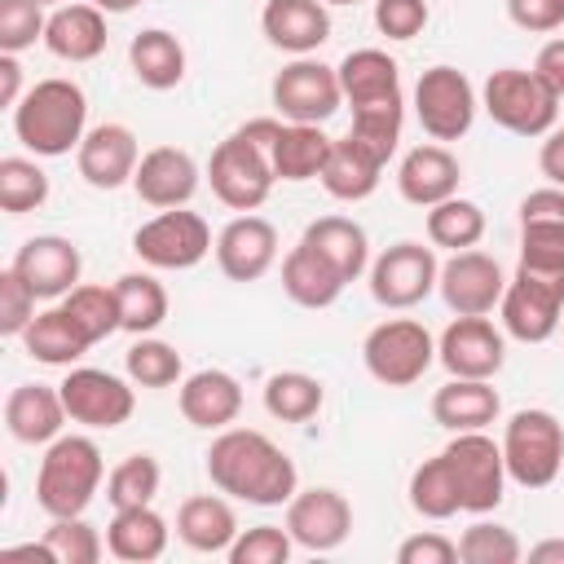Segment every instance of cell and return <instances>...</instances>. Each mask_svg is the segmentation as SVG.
<instances>
[{
  "label": "cell",
  "instance_id": "6da1fadb",
  "mask_svg": "<svg viewBox=\"0 0 564 564\" xmlns=\"http://www.w3.org/2000/svg\"><path fill=\"white\" fill-rule=\"evenodd\" d=\"M203 458L207 480L251 507H286L300 489L295 458L256 427H220Z\"/></svg>",
  "mask_w": 564,
  "mask_h": 564
},
{
  "label": "cell",
  "instance_id": "7a4b0ae2",
  "mask_svg": "<svg viewBox=\"0 0 564 564\" xmlns=\"http://www.w3.org/2000/svg\"><path fill=\"white\" fill-rule=\"evenodd\" d=\"M88 132V97L75 79L48 75L26 88V97L13 106V137L35 159H62L79 150Z\"/></svg>",
  "mask_w": 564,
  "mask_h": 564
},
{
  "label": "cell",
  "instance_id": "3957f363",
  "mask_svg": "<svg viewBox=\"0 0 564 564\" xmlns=\"http://www.w3.org/2000/svg\"><path fill=\"white\" fill-rule=\"evenodd\" d=\"M106 480V463H101V449L93 436H57L44 445V458H40V471H35V502L40 511L53 520V516H84L88 502L97 498Z\"/></svg>",
  "mask_w": 564,
  "mask_h": 564
},
{
  "label": "cell",
  "instance_id": "277c9868",
  "mask_svg": "<svg viewBox=\"0 0 564 564\" xmlns=\"http://www.w3.org/2000/svg\"><path fill=\"white\" fill-rule=\"evenodd\" d=\"M502 463H507V480L524 485V489H546L555 485L560 467H564V423L551 410H516L502 427Z\"/></svg>",
  "mask_w": 564,
  "mask_h": 564
},
{
  "label": "cell",
  "instance_id": "5b68a950",
  "mask_svg": "<svg viewBox=\"0 0 564 564\" xmlns=\"http://www.w3.org/2000/svg\"><path fill=\"white\" fill-rule=\"evenodd\" d=\"M485 115L516 137H546L560 115V97L524 66H502L480 88Z\"/></svg>",
  "mask_w": 564,
  "mask_h": 564
},
{
  "label": "cell",
  "instance_id": "8992f818",
  "mask_svg": "<svg viewBox=\"0 0 564 564\" xmlns=\"http://www.w3.org/2000/svg\"><path fill=\"white\" fill-rule=\"evenodd\" d=\"M361 361H366V370H370L375 383H383V388H410V383H419L432 370L436 339L414 317H388V322L370 326V335L361 339Z\"/></svg>",
  "mask_w": 564,
  "mask_h": 564
},
{
  "label": "cell",
  "instance_id": "52a82bcc",
  "mask_svg": "<svg viewBox=\"0 0 564 564\" xmlns=\"http://www.w3.org/2000/svg\"><path fill=\"white\" fill-rule=\"evenodd\" d=\"M207 181H212V194L229 207V212H256L269 203L273 194V163H269V150L256 145L251 137H242L238 128L212 150L207 159Z\"/></svg>",
  "mask_w": 564,
  "mask_h": 564
},
{
  "label": "cell",
  "instance_id": "ba28073f",
  "mask_svg": "<svg viewBox=\"0 0 564 564\" xmlns=\"http://www.w3.org/2000/svg\"><path fill=\"white\" fill-rule=\"evenodd\" d=\"M480 110V97L471 88V79L458 66H427L414 84V119L432 141H458L471 132Z\"/></svg>",
  "mask_w": 564,
  "mask_h": 564
},
{
  "label": "cell",
  "instance_id": "9c48e42d",
  "mask_svg": "<svg viewBox=\"0 0 564 564\" xmlns=\"http://www.w3.org/2000/svg\"><path fill=\"white\" fill-rule=\"evenodd\" d=\"M436 282H441L436 247H423L414 238H401L370 260V295H375V304H383L392 313L423 304L436 291Z\"/></svg>",
  "mask_w": 564,
  "mask_h": 564
},
{
  "label": "cell",
  "instance_id": "30bf717a",
  "mask_svg": "<svg viewBox=\"0 0 564 564\" xmlns=\"http://www.w3.org/2000/svg\"><path fill=\"white\" fill-rule=\"evenodd\" d=\"M273 110L286 123H326L339 106H344V88H339V70L317 62V57H295L286 62L273 84H269Z\"/></svg>",
  "mask_w": 564,
  "mask_h": 564
},
{
  "label": "cell",
  "instance_id": "8fae6325",
  "mask_svg": "<svg viewBox=\"0 0 564 564\" xmlns=\"http://www.w3.org/2000/svg\"><path fill=\"white\" fill-rule=\"evenodd\" d=\"M132 251L141 256V264L150 269H194L207 251H216L212 242V225L189 212V207H167L159 216H150L137 234H132Z\"/></svg>",
  "mask_w": 564,
  "mask_h": 564
},
{
  "label": "cell",
  "instance_id": "7c38bea8",
  "mask_svg": "<svg viewBox=\"0 0 564 564\" xmlns=\"http://www.w3.org/2000/svg\"><path fill=\"white\" fill-rule=\"evenodd\" d=\"M57 392H62L70 423L93 427V432H110V427L128 423L137 410L132 379H119L97 366H66V379L57 383Z\"/></svg>",
  "mask_w": 564,
  "mask_h": 564
},
{
  "label": "cell",
  "instance_id": "4fadbf2b",
  "mask_svg": "<svg viewBox=\"0 0 564 564\" xmlns=\"http://www.w3.org/2000/svg\"><path fill=\"white\" fill-rule=\"evenodd\" d=\"M441 454H445V463L454 471L463 511L485 516V511H494L502 502L507 463H502V445L489 432H454V441Z\"/></svg>",
  "mask_w": 564,
  "mask_h": 564
},
{
  "label": "cell",
  "instance_id": "5bb4252c",
  "mask_svg": "<svg viewBox=\"0 0 564 564\" xmlns=\"http://www.w3.org/2000/svg\"><path fill=\"white\" fill-rule=\"evenodd\" d=\"M502 330L520 344H546L560 322H564V282L560 278H542L529 269H516V278L502 291L498 304Z\"/></svg>",
  "mask_w": 564,
  "mask_h": 564
},
{
  "label": "cell",
  "instance_id": "9a60e30c",
  "mask_svg": "<svg viewBox=\"0 0 564 564\" xmlns=\"http://www.w3.org/2000/svg\"><path fill=\"white\" fill-rule=\"evenodd\" d=\"M436 291H441V300L449 304L454 317H489L502 304L507 278H502V264L489 251L467 247V251H454L441 264Z\"/></svg>",
  "mask_w": 564,
  "mask_h": 564
},
{
  "label": "cell",
  "instance_id": "2e32d148",
  "mask_svg": "<svg viewBox=\"0 0 564 564\" xmlns=\"http://www.w3.org/2000/svg\"><path fill=\"white\" fill-rule=\"evenodd\" d=\"M436 361L449 379H494L507 366V335L489 317H454L436 339Z\"/></svg>",
  "mask_w": 564,
  "mask_h": 564
},
{
  "label": "cell",
  "instance_id": "e0dca14e",
  "mask_svg": "<svg viewBox=\"0 0 564 564\" xmlns=\"http://www.w3.org/2000/svg\"><path fill=\"white\" fill-rule=\"evenodd\" d=\"M286 533L295 538V546L322 555L348 542L352 533V507L339 489L330 485H313V489H295V498L286 502Z\"/></svg>",
  "mask_w": 564,
  "mask_h": 564
},
{
  "label": "cell",
  "instance_id": "ac0fdd59",
  "mask_svg": "<svg viewBox=\"0 0 564 564\" xmlns=\"http://www.w3.org/2000/svg\"><path fill=\"white\" fill-rule=\"evenodd\" d=\"M13 273L40 295V300H62L66 291L79 286V273H84V256L70 238L62 234H35L18 247L13 256Z\"/></svg>",
  "mask_w": 564,
  "mask_h": 564
},
{
  "label": "cell",
  "instance_id": "d6986e66",
  "mask_svg": "<svg viewBox=\"0 0 564 564\" xmlns=\"http://www.w3.org/2000/svg\"><path fill=\"white\" fill-rule=\"evenodd\" d=\"M137 163H141V145L128 123H97L84 132V141L75 150V167L93 189L132 185Z\"/></svg>",
  "mask_w": 564,
  "mask_h": 564
},
{
  "label": "cell",
  "instance_id": "ffe728a7",
  "mask_svg": "<svg viewBox=\"0 0 564 564\" xmlns=\"http://www.w3.org/2000/svg\"><path fill=\"white\" fill-rule=\"evenodd\" d=\"M216 264L229 282H256L278 264V229L256 216L238 212L220 234H216Z\"/></svg>",
  "mask_w": 564,
  "mask_h": 564
},
{
  "label": "cell",
  "instance_id": "44dd1931",
  "mask_svg": "<svg viewBox=\"0 0 564 564\" xmlns=\"http://www.w3.org/2000/svg\"><path fill=\"white\" fill-rule=\"evenodd\" d=\"M198 163L189 150L181 145H154L141 154L137 163V176H132V189L145 207L154 212H167V207H185L194 194H198Z\"/></svg>",
  "mask_w": 564,
  "mask_h": 564
},
{
  "label": "cell",
  "instance_id": "7402d4cb",
  "mask_svg": "<svg viewBox=\"0 0 564 564\" xmlns=\"http://www.w3.org/2000/svg\"><path fill=\"white\" fill-rule=\"evenodd\" d=\"M260 31L273 48L291 57H308L330 40V4L326 0H264Z\"/></svg>",
  "mask_w": 564,
  "mask_h": 564
},
{
  "label": "cell",
  "instance_id": "603a6c76",
  "mask_svg": "<svg viewBox=\"0 0 564 564\" xmlns=\"http://www.w3.org/2000/svg\"><path fill=\"white\" fill-rule=\"evenodd\" d=\"M458 181H463V163L441 141H427V145L405 150V159L397 167V189L414 207H436V203L454 198L458 194Z\"/></svg>",
  "mask_w": 564,
  "mask_h": 564
},
{
  "label": "cell",
  "instance_id": "cb8c5ba5",
  "mask_svg": "<svg viewBox=\"0 0 564 564\" xmlns=\"http://www.w3.org/2000/svg\"><path fill=\"white\" fill-rule=\"evenodd\" d=\"M176 405H181V414H185L189 427L220 432V427H229L242 414V383L229 370L207 366V370H194V375L181 379Z\"/></svg>",
  "mask_w": 564,
  "mask_h": 564
},
{
  "label": "cell",
  "instance_id": "d4e9b609",
  "mask_svg": "<svg viewBox=\"0 0 564 564\" xmlns=\"http://www.w3.org/2000/svg\"><path fill=\"white\" fill-rule=\"evenodd\" d=\"M66 419L70 414L62 405L57 383H18L9 392V401H4V427L22 445H48V441H57Z\"/></svg>",
  "mask_w": 564,
  "mask_h": 564
},
{
  "label": "cell",
  "instance_id": "484cf974",
  "mask_svg": "<svg viewBox=\"0 0 564 564\" xmlns=\"http://www.w3.org/2000/svg\"><path fill=\"white\" fill-rule=\"evenodd\" d=\"M238 516L229 507V494H194L176 507V538L198 555H229L238 538Z\"/></svg>",
  "mask_w": 564,
  "mask_h": 564
},
{
  "label": "cell",
  "instance_id": "4316f807",
  "mask_svg": "<svg viewBox=\"0 0 564 564\" xmlns=\"http://www.w3.org/2000/svg\"><path fill=\"white\" fill-rule=\"evenodd\" d=\"M106 13L93 4V0H79V4H57L48 13V26H44V48L62 62H93L106 53Z\"/></svg>",
  "mask_w": 564,
  "mask_h": 564
},
{
  "label": "cell",
  "instance_id": "83f0119b",
  "mask_svg": "<svg viewBox=\"0 0 564 564\" xmlns=\"http://www.w3.org/2000/svg\"><path fill=\"white\" fill-rule=\"evenodd\" d=\"M383 159L379 154H370L357 137H335L330 141V154H326V167H322V189L330 194V198H339V203H361V198H370L375 189H379V176H383Z\"/></svg>",
  "mask_w": 564,
  "mask_h": 564
},
{
  "label": "cell",
  "instance_id": "f1b7e54d",
  "mask_svg": "<svg viewBox=\"0 0 564 564\" xmlns=\"http://www.w3.org/2000/svg\"><path fill=\"white\" fill-rule=\"evenodd\" d=\"M502 414L494 379H449L432 392V419L449 432H485Z\"/></svg>",
  "mask_w": 564,
  "mask_h": 564
},
{
  "label": "cell",
  "instance_id": "f546056e",
  "mask_svg": "<svg viewBox=\"0 0 564 564\" xmlns=\"http://www.w3.org/2000/svg\"><path fill=\"white\" fill-rule=\"evenodd\" d=\"M344 273L317 251V247H308L304 238L286 251V260H282V291L300 304V308H330L339 295H344Z\"/></svg>",
  "mask_w": 564,
  "mask_h": 564
},
{
  "label": "cell",
  "instance_id": "4dcf8cb0",
  "mask_svg": "<svg viewBox=\"0 0 564 564\" xmlns=\"http://www.w3.org/2000/svg\"><path fill=\"white\" fill-rule=\"evenodd\" d=\"M167 538H172V529L154 511V502H145V507H119L110 516V524H106V551L115 560H123V564H150V560H159L167 551Z\"/></svg>",
  "mask_w": 564,
  "mask_h": 564
},
{
  "label": "cell",
  "instance_id": "1f68e13d",
  "mask_svg": "<svg viewBox=\"0 0 564 564\" xmlns=\"http://www.w3.org/2000/svg\"><path fill=\"white\" fill-rule=\"evenodd\" d=\"M335 70H339L344 101H348L352 110H357V106H375V101L401 97V66H397V57H388L383 48H352Z\"/></svg>",
  "mask_w": 564,
  "mask_h": 564
},
{
  "label": "cell",
  "instance_id": "d6a6232c",
  "mask_svg": "<svg viewBox=\"0 0 564 564\" xmlns=\"http://www.w3.org/2000/svg\"><path fill=\"white\" fill-rule=\"evenodd\" d=\"M22 348H26V357L40 361V366H75V361L93 348V339H88V330L57 304V308H44V313L31 317V326L22 330Z\"/></svg>",
  "mask_w": 564,
  "mask_h": 564
},
{
  "label": "cell",
  "instance_id": "836d02e7",
  "mask_svg": "<svg viewBox=\"0 0 564 564\" xmlns=\"http://www.w3.org/2000/svg\"><path fill=\"white\" fill-rule=\"evenodd\" d=\"M326 154H330V137L322 132V123H282L278 137H273V145H269L273 176L278 181H291V185L322 176Z\"/></svg>",
  "mask_w": 564,
  "mask_h": 564
},
{
  "label": "cell",
  "instance_id": "e575fe53",
  "mask_svg": "<svg viewBox=\"0 0 564 564\" xmlns=\"http://www.w3.org/2000/svg\"><path fill=\"white\" fill-rule=\"evenodd\" d=\"M128 66L145 88L167 93L185 79V44L163 26H145L128 44Z\"/></svg>",
  "mask_w": 564,
  "mask_h": 564
},
{
  "label": "cell",
  "instance_id": "d590c367",
  "mask_svg": "<svg viewBox=\"0 0 564 564\" xmlns=\"http://www.w3.org/2000/svg\"><path fill=\"white\" fill-rule=\"evenodd\" d=\"M304 242L317 247L344 273V282H357L361 273H370V238L352 216H317L304 229Z\"/></svg>",
  "mask_w": 564,
  "mask_h": 564
},
{
  "label": "cell",
  "instance_id": "8d00e7d4",
  "mask_svg": "<svg viewBox=\"0 0 564 564\" xmlns=\"http://www.w3.org/2000/svg\"><path fill=\"white\" fill-rule=\"evenodd\" d=\"M115 295H119V326L128 335H154L167 322V291L154 273L115 278Z\"/></svg>",
  "mask_w": 564,
  "mask_h": 564
},
{
  "label": "cell",
  "instance_id": "74e56055",
  "mask_svg": "<svg viewBox=\"0 0 564 564\" xmlns=\"http://www.w3.org/2000/svg\"><path fill=\"white\" fill-rule=\"evenodd\" d=\"M326 401V388L317 375L304 370H278L264 379V410L278 423H308Z\"/></svg>",
  "mask_w": 564,
  "mask_h": 564
},
{
  "label": "cell",
  "instance_id": "f35d334b",
  "mask_svg": "<svg viewBox=\"0 0 564 564\" xmlns=\"http://www.w3.org/2000/svg\"><path fill=\"white\" fill-rule=\"evenodd\" d=\"M410 507L423 516V520H449L463 511V498H458V485H454V471L445 463V454L436 458H423L414 471H410Z\"/></svg>",
  "mask_w": 564,
  "mask_h": 564
},
{
  "label": "cell",
  "instance_id": "ab89813d",
  "mask_svg": "<svg viewBox=\"0 0 564 564\" xmlns=\"http://www.w3.org/2000/svg\"><path fill=\"white\" fill-rule=\"evenodd\" d=\"M485 238V212L471 198H445L436 207H427V242L445 247V251H467Z\"/></svg>",
  "mask_w": 564,
  "mask_h": 564
},
{
  "label": "cell",
  "instance_id": "60d3db41",
  "mask_svg": "<svg viewBox=\"0 0 564 564\" xmlns=\"http://www.w3.org/2000/svg\"><path fill=\"white\" fill-rule=\"evenodd\" d=\"M44 198H48V172L26 154H4L0 159V207L9 216H26L44 207Z\"/></svg>",
  "mask_w": 564,
  "mask_h": 564
},
{
  "label": "cell",
  "instance_id": "b9f144b4",
  "mask_svg": "<svg viewBox=\"0 0 564 564\" xmlns=\"http://www.w3.org/2000/svg\"><path fill=\"white\" fill-rule=\"evenodd\" d=\"M401 123H405V97H392V101L357 106L348 137H357L370 154H379V159L388 163V159L397 154V145H401Z\"/></svg>",
  "mask_w": 564,
  "mask_h": 564
},
{
  "label": "cell",
  "instance_id": "7bdbcfd3",
  "mask_svg": "<svg viewBox=\"0 0 564 564\" xmlns=\"http://www.w3.org/2000/svg\"><path fill=\"white\" fill-rule=\"evenodd\" d=\"M123 370L137 388H172L185 375L181 352L167 339H154V335H137V344L123 352Z\"/></svg>",
  "mask_w": 564,
  "mask_h": 564
},
{
  "label": "cell",
  "instance_id": "ee69618b",
  "mask_svg": "<svg viewBox=\"0 0 564 564\" xmlns=\"http://www.w3.org/2000/svg\"><path fill=\"white\" fill-rule=\"evenodd\" d=\"M159 480H163V471H159V458L154 454H128L106 476V502L115 511L119 507H145V502H154Z\"/></svg>",
  "mask_w": 564,
  "mask_h": 564
},
{
  "label": "cell",
  "instance_id": "f6af8a7d",
  "mask_svg": "<svg viewBox=\"0 0 564 564\" xmlns=\"http://www.w3.org/2000/svg\"><path fill=\"white\" fill-rule=\"evenodd\" d=\"M62 308H66V313L88 330V339H93V344H101L106 335L123 330V326H119V295H115V286L79 282L75 291H66V295H62Z\"/></svg>",
  "mask_w": 564,
  "mask_h": 564
},
{
  "label": "cell",
  "instance_id": "bcb514c9",
  "mask_svg": "<svg viewBox=\"0 0 564 564\" xmlns=\"http://www.w3.org/2000/svg\"><path fill=\"white\" fill-rule=\"evenodd\" d=\"M53 564H97L106 542L84 516H53V524L40 533Z\"/></svg>",
  "mask_w": 564,
  "mask_h": 564
},
{
  "label": "cell",
  "instance_id": "7dc6e473",
  "mask_svg": "<svg viewBox=\"0 0 564 564\" xmlns=\"http://www.w3.org/2000/svg\"><path fill=\"white\" fill-rule=\"evenodd\" d=\"M458 560L463 564H516V560H524V546L507 524L476 520L458 538Z\"/></svg>",
  "mask_w": 564,
  "mask_h": 564
},
{
  "label": "cell",
  "instance_id": "c3c4849f",
  "mask_svg": "<svg viewBox=\"0 0 564 564\" xmlns=\"http://www.w3.org/2000/svg\"><path fill=\"white\" fill-rule=\"evenodd\" d=\"M291 551H295V538L286 533V524H256L234 538L229 564H286Z\"/></svg>",
  "mask_w": 564,
  "mask_h": 564
},
{
  "label": "cell",
  "instance_id": "681fc988",
  "mask_svg": "<svg viewBox=\"0 0 564 564\" xmlns=\"http://www.w3.org/2000/svg\"><path fill=\"white\" fill-rule=\"evenodd\" d=\"M44 26L40 0H0V53H26L35 40L44 44Z\"/></svg>",
  "mask_w": 564,
  "mask_h": 564
},
{
  "label": "cell",
  "instance_id": "f907efd6",
  "mask_svg": "<svg viewBox=\"0 0 564 564\" xmlns=\"http://www.w3.org/2000/svg\"><path fill=\"white\" fill-rule=\"evenodd\" d=\"M520 238H560L564 242V189L542 185L520 198Z\"/></svg>",
  "mask_w": 564,
  "mask_h": 564
},
{
  "label": "cell",
  "instance_id": "816d5d0a",
  "mask_svg": "<svg viewBox=\"0 0 564 564\" xmlns=\"http://www.w3.org/2000/svg\"><path fill=\"white\" fill-rule=\"evenodd\" d=\"M35 291L13 273V264L0 273V335H9V339H22V330L31 326V317H35Z\"/></svg>",
  "mask_w": 564,
  "mask_h": 564
},
{
  "label": "cell",
  "instance_id": "f5cc1de1",
  "mask_svg": "<svg viewBox=\"0 0 564 564\" xmlns=\"http://www.w3.org/2000/svg\"><path fill=\"white\" fill-rule=\"evenodd\" d=\"M427 0H375V26L388 40H414L427 26Z\"/></svg>",
  "mask_w": 564,
  "mask_h": 564
},
{
  "label": "cell",
  "instance_id": "db71d44e",
  "mask_svg": "<svg viewBox=\"0 0 564 564\" xmlns=\"http://www.w3.org/2000/svg\"><path fill=\"white\" fill-rule=\"evenodd\" d=\"M507 18L529 35H551L564 26V0H507Z\"/></svg>",
  "mask_w": 564,
  "mask_h": 564
},
{
  "label": "cell",
  "instance_id": "11a10c76",
  "mask_svg": "<svg viewBox=\"0 0 564 564\" xmlns=\"http://www.w3.org/2000/svg\"><path fill=\"white\" fill-rule=\"evenodd\" d=\"M458 560V542L427 529V533H414L397 546V564H454Z\"/></svg>",
  "mask_w": 564,
  "mask_h": 564
},
{
  "label": "cell",
  "instance_id": "9f6ffc18",
  "mask_svg": "<svg viewBox=\"0 0 564 564\" xmlns=\"http://www.w3.org/2000/svg\"><path fill=\"white\" fill-rule=\"evenodd\" d=\"M533 75L564 101V35H555V40H546V44L538 48V57H533Z\"/></svg>",
  "mask_w": 564,
  "mask_h": 564
},
{
  "label": "cell",
  "instance_id": "6f0895ef",
  "mask_svg": "<svg viewBox=\"0 0 564 564\" xmlns=\"http://www.w3.org/2000/svg\"><path fill=\"white\" fill-rule=\"evenodd\" d=\"M538 167H542V176H546L551 185H560V189H564V128H551V132L542 137Z\"/></svg>",
  "mask_w": 564,
  "mask_h": 564
},
{
  "label": "cell",
  "instance_id": "680465c9",
  "mask_svg": "<svg viewBox=\"0 0 564 564\" xmlns=\"http://www.w3.org/2000/svg\"><path fill=\"white\" fill-rule=\"evenodd\" d=\"M26 93H22V66H18V53H0V106H18Z\"/></svg>",
  "mask_w": 564,
  "mask_h": 564
},
{
  "label": "cell",
  "instance_id": "91938a15",
  "mask_svg": "<svg viewBox=\"0 0 564 564\" xmlns=\"http://www.w3.org/2000/svg\"><path fill=\"white\" fill-rule=\"evenodd\" d=\"M529 564H564V538H546L529 546Z\"/></svg>",
  "mask_w": 564,
  "mask_h": 564
},
{
  "label": "cell",
  "instance_id": "94428289",
  "mask_svg": "<svg viewBox=\"0 0 564 564\" xmlns=\"http://www.w3.org/2000/svg\"><path fill=\"white\" fill-rule=\"evenodd\" d=\"M101 13H128V9H137L141 0H93Z\"/></svg>",
  "mask_w": 564,
  "mask_h": 564
},
{
  "label": "cell",
  "instance_id": "6125c7cd",
  "mask_svg": "<svg viewBox=\"0 0 564 564\" xmlns=\"http://www.w3.org/2000/svg\"><path fill=\"white\" fill-rule=\"evenodd\" d=\"M326 4H361V0H326Z\"/></svg>",
  "mask_w": 564,
  "mask_h": 564
},
{
  "label": "cell",
  "instance_id": "be15d7a7",
  "mask_svg": "<svg viewBox=\"0 0 564 564\" xmlns=\"http://www.w3.org/2000/svg\"><path fill=\"white\" fill-rule=\"evenodd\" d=\"M40 4H66V0H40Z\"/></svg>",
  "mask_w": 564,
  "mask_h": 564
}]
</instances>
